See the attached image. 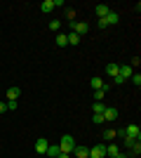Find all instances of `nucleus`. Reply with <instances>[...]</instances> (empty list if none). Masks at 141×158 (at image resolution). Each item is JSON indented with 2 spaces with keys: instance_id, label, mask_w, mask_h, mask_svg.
Segmentation results:
<instances>
[{
  "instance_id": "obj_2",
  "label": "nucleus",
  "mask_w": 141,
  "mask_h": 158,
  "mask_svg": "<svg viewBox=\"0 0 141 158\" xmlns=\"http://www.w3.org/2000/svg\"><path fill=\"white\" fill-rule=\"evenodd\" d=\"M115 24H118V12H113V10L104 19H99V28H108V26H115Z\"/></svg>"
},
{
  "instance_id": "obj_32",
  "label": "nucleus",
  "mask_w": 141,
  "mask_h": 158,
  "mask_svg": "<svg viewBox=\"0 0 141 158\" xmlns=\"http://www.w3.org/2000/svg\"><path fill=\"white\" fill-rule=\"evenodd\" d=\"M106 158H111V156H106Z\"/></svg>"
},
{
  "instance_id": "obj_23",
  "label": "nucleus",
  "mask_w": 141,
  "mask_h": 158,
  "mask_svg": "<svg viewBox=\"0 0 141 158\" xmlns=\"http://www.w3.org/2000/svg\"><path fill=\"white\" fill-rule=\"evenodd\" d=\"M94 123H96V125H104V116H101V113H94Z\"/></svg>"
},
{
  "instance_id": "obj_11",
  "label": "nucleus",
  "mask_w": 141,
  "mask_h": 158,
  "mask_svg": "<svg viewBox=\"0 0 141 158\" xmlns=\"http://www.w3.org/2000/svg\"><path fill=\"white\" fill-rule=\"evenodd\" d=\"M94 12H96V17H99V19H104V17L111 12V7H108V5H96V10H94Z\"/></svg>"
},
{
  "instance_id": "obj_14",
  "label": "nucleus",
  "mask_w": 141,
  "mask_h": 158,
  "mask_svg": "<svg viewBox=\"0 0 141 158\" xmlns=\"http://www.w3.org/2000/svg\"><path fill=\"white\" fill-rule=\"evenodd\" d=\"M54 7H57V5H54V0H45V2H42V5H40V10H42V12H45V14H49V12H52V10H54Z\"/></svg>"
},
{
  "instance_id": "obj_25",
  "label": "nucleus",
  "mask_w": 141,
  "mask_h": 158,
  "mask_svg": "<svg viewBox=\"0 0 141 158\" xmlns=\"http://www.w3.org/2000/svg\"><path fill=\"white\" fill-rule=\"evenodd\" d=\"M139 64H141V59H139V57H134V59H132V64H129V66H132V69H139Z\"/></svg>"
},
{
  "instance_id": "obj_20",
  "label": "nucleus",
  "mask_w": 141,
  "mask_h": 158,
  "mask_svg": "<svg viewBox=\"0 0 141 158\" xmlns=\"http://www.w3.org/2000/svg\"><path fill=\"white\" fill-rule=\"evenodd\" d=\"M59 28H61V21L59 19H52V21H49V31H57V33H59Z\"/></svg>"
},
{
  "instance_id": "obj_5",
  "label": "nucleus",
  "mask_w": 141,
  "mask_h": 158,
  "mask_svg": "<svg viewBox=\"0 0 141 158\" xmlns=\"http://www.w3.org/2000/svg\"><path fill=\"white\" fill-rule=\"evenodd\" d=\"M71 156H75V158H89V149H87V146H82V144H75V149H73Z\"/></svg>"
},
{
  "instance_id": "obj_26",
  "label": "nucleus",
  "mask_w": 141,
  "mask_h": 158,
  "mask_svg": "<svg viewBox=\"0 0 141 158\" xmlns=\"http://www.w3.org/2000/svg\"><path fill=\"white\" fill-rule=\"evenodd\" d=\"M66 17H68L71 21H75V12H73V10H66Z\"/></svg>"
},
{
  "instance_id": "obj_29",
  "label": "nucleus",
  "mask_w": 141,
  "mask_h": 158,
  "mask_svg": "<svg viewBox=\"0 0 141 158\" xmlns=\"http://www.w3.org/2000/svg\"><path fill=\"white\" fill-rule=\"evenodd\" d=\"M7 111V102H0V113H5Z\"/></svg>"
},
{
  "instance_id": "obj_24",
  "label": "nucleus",
  "mask_w": 141,
  "mask_h": 158,
  "mask_svg": "<svg viewBox=\"0 0 141 158\" xmlns=\"http://www.w3.org/2000/svg\"><path fill=\"white\" fill-rule=\"evenodd\" d=\"M134 142H136V139H134V137H125V144H127V146H129V149H132V146H134Z\"/></svg>"
},
{
  "instance_id": "obj_10",
  "label": "nucleus",
  "mask_w": 141,
  "mask_h": 158,
  "mask_svg": "<svg viewBox=\"0 0 141 158\" xmlns=\"http://www.w3.org/2000/svg\"><path fill=\"white\" fill-rule=\"evenodd\" d=\"M19 94H21V90H19L17 85H12L10 90H7V102H17V99H19Z\"/></svg>"
},
{
  "instance_id": "obj_22",
  "label": "nucleus",
  "mask_w": 141,
  "mask_h": 158,
  "mask_svg": "<svg viewBox=\"0 0 141 158\" xmlns=\"http://www.w3.org/2000/svg\"><path fill=\"white\" fill-rule=\"evenodd\" d=\"M132 153H134V156H139V153H141V142H139V139H136L134 146H132Z\"/></svg>"
},
{
  "instance_id": "obj_7",
  "label": "nucleus",
  "mask_w": 141,
  "mask_h": 158,
  "mask_svg": "<svg viewBox=\"0 0 141 158\" xmlns=\"http://www.w3.org/2000/svg\"><path fill=\"white\" fill-rule=\"evenodd\" d=\"M118 118V109H113V106H106V111H104V123H108V120H115Z\"/></svg>"
},
{
  "instance_id": "obj_33",
  "label": "nucleus",
  "mask_w": 141,
  "mask_h": 158,
  "mask_svg": "<svg viewBox=\"0 0 141 158\" xmlns=\"http://www.w3.org/2000/svg\"><path fill=\"white\" fill-rule=\"evenodd\" d=\"M42 158H45V156H42Z\"/></svg>"
},
{
  "instance_id": "obj_13",
  "label": "nucleus",
  "mask_w": 141,
  "mask_h": 158,
  "mask_svg": "<svg viewBox=\"0 0 141 158\" xmlns=\"http://www.w3.org/2000/svg\"><path fill=\"white\" fill-rule=\"evenodd\" d=\"M59 144H49V146H47V153H45V156H49V158H57V156H59Z\"/></svg>"
},
{
  "instance_id": "obj_21",
  "label": "nucleus",
  "mask_w": 141,
  "mask_h": 158,
  "mask_svg": "<svg viewBox=\"0 0 141 158\" xmlns=\"http://www.w3.org/2000/svg\"><path fill=\"white\" fill-rule=\"evenodd\" d=\"M129 83H134L136 87L141 85V73H132V78H129Z\"/></svg>"
},
{
  "instance_id": "obj_28",
  "label": "nucleus",
  "mask_w": 141,
  "mask_h": 158,
  "mask_svg": "<svg viewBox=\"0 0 141 158\" xmlns=\"http://www.w3.org/2000/svg\"><path fill=\"white\" fill-rule=\"evenodd\" d=\"M113 83H115V85H120V83H127V80H125V78H120V76H115V78H113Z\"/></svg>"
},
{
  "instance_id": "obj_12",
  "label": "nucleus",
  "mask_w": 141,
  "mask_h": 158,
  "mask_svg": "<svg viewBox=\"0 0 141 158\" xmlns=\"http://www.w3.org/2000/svg\"><path fill=\"white\" fill-rule=\"evenodd\" d=\"M118 71H120V64H106V73L111 76V78H115Z\"/></svg>"
},
{
  "instance_id": "obj_27",
  "label": "nucleus",
  "mask_w": 141,
  "mask_h": 158,
  "mask_svg": "<svg viewBox=\"0 0 141 158\" xmlns=\"http://www.w3.org/2000/svg\"><path fill=\"white\" fill-rule=\"evenodd\" d=\"M17 109V102H7V111H14Z\"/></svg>"
},
{
  "instance_id": "obj_17",
  "label": "nucleus",
  "mask_w": 141,
  "mask_h": 158,
  "mask_svg": "<svg viewBox=\"0 0 141 158\" xmlns=\"http://www.w3.org/2000/svg\"><path fill=\"white\" fill-rule=\"evenodd\" d=\"M66 38H68V45H78V43H80V35H75L73 31L66 33Z\"/></svg>"
},
{
  "instance_id": "obj_4",
  "label": "nucleus",
  "mask_w": 141,
  "mask_h": 158,
  "mask_svg": "<svg viewBox=\"0 0 141 158\" xmlns=\"http://www.w3.org/2000/svg\"><path fill=\"white\" fill-rule=\"evenodd\" d=\"M89 158H106V144H96L89 149Z\"/></svg>"
},
{
  "instance_id": "obj_6",
  "label": "nucleus",
  "mask_w": 141,
  "mask_h": 158,
  "mask_svg": "<svg viewBox=\"0 0 141 158\" xmlns=\"http://www.w3.org/2000/svg\"><path fill=\"white\" fill-rule=\"evenodd\" d=\"M132 73H134V69H132V66H129V64H122L120 71H118V76H120V78H125V80H129V78H132Z\"/></svg>"
},
{
  "instance_id": "obj_8",
  "label": "nucleus",
  "mask_w": 141,
  "mask_h": 158,
  "mask_svg": "<svg viewBox=\"0 0 141 158\" xmlns=\"http://www.w3.org/2000/svg\"><path fill=\"white\" fill-rule=\"evenodd\" d=\"M47 146H49V142H47V139H38V142H35V153L45 156V153H47Z\"/></svg>"
},
{
  "instance_id": "obj_16",
  "label": "nucleus",
  "mask_w": 141,
  "mask_h": 158,
  "mask_svg": "<svg viewBox=\"0 0 141 158\" xmlns=\"http://www.w3.org/2000/svg\"><path fill=\"white\" fill-rule=\"evenodd\" d=\"M57 45H59V47H66L68 45V38H66V33H57Z\"/></svg>"
},
{
  "instance_id": "obj_3",
  "label": "nucleus",
  "mask_w": 141,
  "mask_h": 158,
  "mask_svg": "<svg viewBox=\"0 0 141 158\" xmlns=\"http://www.w3.org/2000/svg\"><path fill=\"white\" fill-rule=\"evenodd\" d=\"M71 31L75 35H85L89 31V24H85V21H71Z\"/></svg>"
},
{
  "instance_id": "obj_30",
  "label": "nucleus",
  "mask_w": 141,
  "mask_h": 158,
  "mask_svg": "<svg viewBox=\"0 0 141 158\" xmlns=\"http://www.w3.org/2000/svg\"><path fill=\"white\" fill-rule=\"evenodd\" d=\"M57 158H73V156H68V153H59Z\"/></svg>"
},
{
  "instance_id": "obj_18",
  "label": "nucleus",
  "mask_w": 141,
  "mask_h": 158,
  "mask_svg": "<svg viewBox=\"0 0 141 158\" xmlns=\"http://www.w3.org/2000/svg\"><path fill=\"white\" fill-rule=\"evenodd\" d=\"M89 85H92V87H94V90H101V85H104V80H101V78H99V76H94V78H92V80H89Z\"/></svg>"
},
{
  "instance_id": "obj_19",
  "label": "nucleus",
  "mask_w": 141,
  "mask_h": 158,
  "mask_svg": "<svg viewBox=\"0 0 141 158\" xmlns=\"http://www.w3.org/2000/svg\"><path fill=\"white\" fill-rule=\"evenodd\" d=\"M104 139H106V142L115 139V130H113V127H106V130H104Z\"/></svg>"
},
{
  "instance_id": "obj_31",
  "label": "nucleus",
  "mask_w": 141,
  "mask_h": 158,
  "mask_svg": "<svg viewBox=\"0 0 141 158\" xmlns=\"http://www.w3.org/2000/svg\"><path fill=\"white\" fill-rule=\"evenodd\" d=\"M115 158H129V156H127V153H118Z\"/></svg>"
},
{
  "instance_id": "obj_15",
  "label": "nucleus",
  "mask_w": 141,
  "mask_h": 158,
  "mask_svg": "<svg viewBox=\"0 0 141 158\" xmlns=\"http://www.w3.org/2000/svg\"><path fill=\"white\" fill-rule=\"evenodd\" d=\"M92 111L104 116V111H106V104H104V102H94V104H92Z\"/></svg>"
},
{
  "instance_id": "obj_9",
  "label": "nucleus",
  "mask_w": 141,
  "mask_h": 158,
  "mask_svg": "<svg viewBox=\"0 0 141 158\" xmlns=\"http://www.w3.org/2000/svg\"><path fill=\"white\" fill-rule=\"evenodd\" d=\"M125 132H127V137H134V139L141 137V127L139 125H127V127H125Z\"/></svg>"
},
{
  "instance_id": "obj_1",
  "label": "nucleus",
  "mask_w": 141,
  "mask_h": 158,
  "mask_svg": "<svg viewBox=\"0 0 141 158\" xmlns=\"http://www.w3.org/2000/svg\"><path fill=\"white\" fill-rule=\"evenodd\" d=\"M73 149H75V137L73 135H64V137L59 139V151L61 153H73Z\"/></svg>"
}]
</instances>
